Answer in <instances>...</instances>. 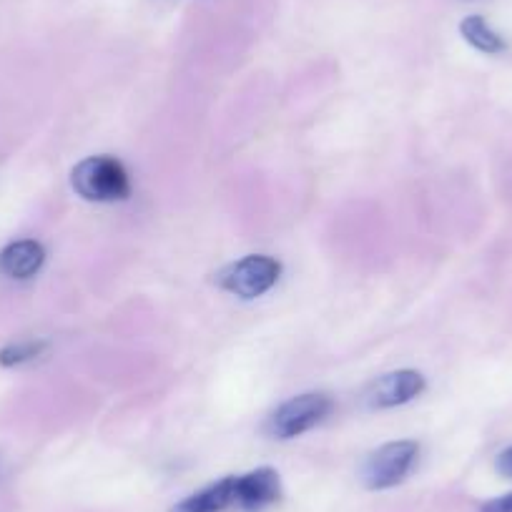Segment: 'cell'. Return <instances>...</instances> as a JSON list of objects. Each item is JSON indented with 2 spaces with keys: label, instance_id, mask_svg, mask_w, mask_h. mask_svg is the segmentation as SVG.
Masks as SVG:
<instances>
[{
  "label": "cell",
  "instance_id": "7a4b0ae2",
  "mask_svg": "<svg viewBox=\"0 0 512 512\" xmlns=\"http://www.w3.org/2000/svg\"><path fill=\"white\" fill-rule=\"evenodd\" d=\"M279 274H282V264L277 259L264 254H251L244 256L241 262L221 269L216 284L241 299H256L267 294L279 282Z\"/></svg>",
  "mask_w": 512,
  "mask_h": 512
},
{
  "label": "cell",
  "instance_id": "8992f818",
  "mask_svg": "<svg viewBox=\"0 0 512 512\" xmlns=\"http://www.w3.org/2000/svg\"><path fill=\"white\" fill-rule=\"evenodd\" d=\"M279 500V475L272 467H259L249 475L236 477V505L256 512Z\"/></svg>",
  "mask_w": 512,
  "mask_h": 512
},
{
  "label": "cell",
  "instance_id": "9c48e42d",
  "mask_svg": "<svg viewBox=\"0 0 512 512\" xmlns=\"http://www.w3.org/2000/svg\"><path fill=\"white\" fill-rule=\"evenodd\" d=\"M460 33L472 48L487 53V56L502 53V51H505V46H507L505 38H502L500 33H497L495 28H492L490 23H487L482 16L465 18V21H462V26H460Z\"/></svg>",
  "mask_w": 512,
  "mask_h": 512
},
{
  "label": "cell",
  "instance_id": "52a82bcc",
  "mask_svg": "<svg viewBox=\"0 0 512 512\" xmlns=\"http://www.w3.org/2000/svg\"><path fill=\"white\" fill-rule=\"evenodd\" d=\"M46 262V251L38 241H13L0 251V274L11 279H31Z\"/></svg>",
  "mask_w": 512,
  "mask_h": 512
},
{
  "label": "cell",
  "instance_id": "8fae6325",
  "mask_svg": "<svg viewBox=\"0 0 512 512\" xmlns=\"http://www.w3.org/2000/svg\"><path fill=\"white\" fill-rule=\"evenodd\" d=\"M482 512H512V492L510 495L495 497L487 505H482Z\"/></svg>",
  "mask_w": 512,
  "mask_h": 512
},
{
  "label": "cell",
  "instance_id": "7c38bea8",
  "mask_svg": "<svg viewBox=\"0 0 512 512\" xmlns=\"http://www.w3.org/2000/svg\"><path fill=\"white\" fill-rule=\"evenodd\" d=\"M497 472L505 477H512V447L497 457Z\"/></svg>",
  "mask_w": 512,
  "mask_h": 512
},
{
  "label": "cell",
  "instance_id": "5b68a950",
  "mask_svg": "<svg viewBox=\"0 0 512 512\" xmlns=\"http://www.w3.org/2000/svg\"><path fill=\"white\" fill-rule=\"evenodd\" d=\"M422 390H425V377L420 372L400 369V372L382 374L379 379H374L364 392V402L372 410H384V407H397L415 400L417 395H422Z\"/></svg>",
  "mask_w": 512,
  "mask_h": 512
},
{
  "label": "cell",
  "instance_id": "30bf717a",
  "mask_svg": "<svg viewBox=\"0 0 512 512\" xmlns=\"http://www.w3.org/2000/svg\"><path fill=\"white\" fill-rule=\"evenodd\" d=\"M46 352V342L41 339H26V342H13L8 347L0 349V364L3 367H18V364H26L38 359Z\"/></svg>",
  "mask_w": 512,
  "mask_h": 512
},
{
  "label": "cell",
  "instance_id": "277c9868",
  "mask_svg": "<svg viewBox=\"0 0 512 512\" xmlns=\"http://www.w3.org/2000/svg\"><path fill=\"white\" fill-rule=\"evenodd\" d=\"M417 455H420V445L412 440L382 445L364 465V485L369 490H387V487L400 485L415 467Z\"/></svg>",
  "mask_w": 512,
  "mask_h": 512
},
{
  "label": "cell",
  "instance_id": "ba28073f",
  "mask_svg": "<svg viewBox=\"0 0 512 512\" xmlns=\"http://www.w3.org/2000/svg\"><path fill=\"white\" fill-rule=\"evenodd\" d=\"M229 505H236V477H226V480L204 487L201 492L179 502L171 512H221Z\"/></svg>",
  "mask_w": 512,
  "mask_h": 512
},
{
  "label": "cell",
  "instance_id": "3957f363",
  "mask_svg": "<svg viewBox=\"0 0 512 512\" xmlns=\"http://www.w3.org/2000/svg\"><path fill=\"white\" fill-rule=\"evenodd\" d=\"M329 412H332V400L327 395L307 392V395L292 397L282 407H277L269 415L267 432L277 440H292V437L304 435L312 427H317L319 422H324Z\"/></svg>",
  "mask_w": 512,
  "mask_h": 512
},
{
  "label": "cell",
  "instance_id": "6da1fadb",
  "mask_svg": "<svg viewBox=\"0 0 512 512\" xmlns=\"http://www.w3.org/2000/svg\"><path fill=\"white\" fill-rule=\"evenodd\" d=\"M71 184L78 196L98 204L123 201L131 194V181L126 169L111 156H91L73 169Z\"/></svg>",
  "mask_w": 512,
  "mask_h": 512
}]
</instances>
